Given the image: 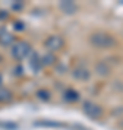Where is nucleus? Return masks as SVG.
<instances>
[{"instance_id":"obj_1","label":"nucleus","mask_w":123,"mask_h":130,"mask_svg":"<svg viewBox=\"0 0 123 130\" xmlns=\"http://www.w3.org/2000/svg\"><path fill=\"white\" fill-rule=\"evenodd\" d=\"M90 43L94 48H99V49H110V48H113L116 45V41L109 33L94 32L90 36Z\"/></svg>"},{"instance_id":"obj_2","label":"nucleus","mask_w":123,"mask_h":130,"mask_svg":"<svg viewBox=\"0 0 123 130\" xmlns=\"http://www.w3.org/2000/svg\"><path fill=\"white\" fill-rule=\"evenodd\" d=\"M29 54H30V45L25 41L16 42L13 46H12V56H13L16 61L25 59Z\"/></svg>"},{"instance_id":"obj_3","label":"nucleus","mask_w":123,"mask_h":130,"mask_svg":"<svg viewBox=\"0 0 123 130\" xmlns=\"http://www.w3.org/2000/svg\"><path fill=\"white\" fill-rule=\"evenodd\" d=\"M83 111L91 119H99L103 114V108L93 101H84L83 103Z\"/></svg>"},{"instance_id":"obj_4","label":"nucleus","mask_w":123,"mask_h":130,"mask_svg":"<svg viewBox=\"0 0 123 130\" xmlns=\"http://www.w3.org/2000/svg\"><path fill=\"white\" fill-rule=\"evenodd\" d=\"M45 46L49 52H55V51H59L62 46H64V39L62 36L59 35H51V36H48V39L45 41Z\"/></svg>"},{"instance_id":"obj_5","label":"nucleus","mask_w":123,"mask_h":130,"mask_svg":"<svg viewBox=\"0 0 123 130\" xmlns=\"http://www.w3.org/2000/svg\"><path fill=\"white\" fill-rule=\"evenodd\" d=\"M59 9L67 14H74L78 9V6L74 3V2H61L59 3Z\"/></svg>"},{"instance_id":"obj_6","label":"nucleus","mask_w":123,"mask_h":130,"mask_svg":"<svg viewBox=\"0 0 123 130\" xmlns=\"http://www.w3.org/2000/svg\"><path fill=\"white\" fill-rule=\"evenodd\" d=\"M72 75L75 79H80V81H85V79L90 78V71L85 70V68H77V70L72 71Z\"/></svg>"},{"instance_id":"obj_7","label":"nucleus","mask_w":123,"mask_h":130,"mask_svg":"<svg viewBox=\"0 0 123 130\" xmlns=\"http://www.w3.org/2000/svg\"><path fill=\"white\" fill-rule=\"evenodd\" d=\"M55 61H57L55 55L51 54V52H48V54H45V55L41 58V64H42V67H49V65L55 64Z\"/></svg>"},{"instance_id":"obj_8","label":"nucleus","mask_w":123,"mask_h":130,"mask_svg":"<svg viewBox=\"0 0 123 130\" xmlns=\"http://www.w3.org/2000/svg\"><path fill=\"white\" fill-rule=\"evenodd\" d=\"M96 72H97L100 77H107V75L110 74V68L104 64V62H99V64L96 65Z\"/></svg>"},{"instance_id":"obj_9","label":"nucleus","mask_w":123,"mask_h":130,"mask_svg":"<svg viewBox=\"0 0 123 130\" xmlns=\"http://www.w3.org/2000/svg\"><path fill=\"white\" fill-rule=\"evenodd\" d=\"M64 98H65V101H68V103H74L80 98V94L77 93L75 90H67L65 93H64Z\"/></svg>"},{"instance_id":"obj_10","label":"nucleus","mask_w":123,"mask_h":130,"mask_svg":"<svg viewBox=\"0 0 123 130\" xmlns=\"http://www.w3.org/2000/svg\"><path fill=\"white\" fill-rule=\"evenodd\" d=\"M12 100V91L6 87H0V103H6Z\"/></svg>"},{"instance_id":"obj_11","label":"nucleus","mask_w":123,"mask_h":130,"mask_svg":"<svg viewBox=\"0 0 123 130\" xmlns=\"http://www.w3.org/2000/svg\"><path fill=\"white\" fill-rule=\"evenodd\" d=\"M30 67H32L33 70L38 72L41 68H42V64H41V58H39L35 52H33V55H32V59H30Z\"/></svg>"},{"instance_id":"obj_12","label":"nucleus","mask_w":123,"mask_h":130,"mask_svg":"<svg viewBox=\"0 0 123 130\" xmlns=\"http://www.w3.org/2000/svg\"><path fill=\"white\" fill-rule=\"evenodd\" d=\"M13 42V36L10 35V33H2L0 35V43H3V45H9Z\"/></svg>"},{"instance_id":"obj_13","label":"nucleus","mask_w":123,"mask_h":130,"mask_svg":"<svg viewBox=\"0 0 123 130\" xmlns=\"http://www.w3.org/2000/svg\"><path fill=\"white\" fill-rule=\"evenodd\" d=\"M36 95H38V98H41L43 101H48V100L51 98V94H49L48 90H39L38 93H36Z\"/></svg>"},{"instance_id":"obj_14","label":"nucleus","mask_w":123,"mask_h":130,"mask_svg":"<svg viewBox=\"0 0 123 130\" xmlns=\"http://www.w3.org/2000/svg\"><path fill=\"white\" fill-rule=\"evenodd\" d=\"M14 29H16V30H23V29H25V25L20 23V22H16V23H14Z\"/></svg>"},{"instance_id":"obj_15","label":"nucleus","mask_w":123,"mask_h":130,"mask_svg":"<svg viewBox=\"0 0 123 130\" xmlns=\"http://www.w3.org/2000/svg\"><path fill=\"white\" fill-rule=\"evenodd\" d=\"M16 75H23V68L22 67H16V72H14Z\"/></svg>"},{"instance_id":"obj_16","label":"nucleus","mask_w":123,"mask_h":130,"mask_svg":"<svg viewBox=\"0 0 123 130\" xmlns=\"http://www.w3.org/2000/svg\"><path fill=\"white\" fill-rule=\"evenodd\" d=\"M13 7H14V9H22L23 5H13Z\"/></svg>"},{"instance_id":"obj_17","label":"nucleus","mask_w":123,"mask_h":130,"mask_svg":"<svg viewBox=\"0 0 123 130\" xmlns=\"http://www.w3.org/2000/svg\"><path fill=\"white\" fill-rule=\"evenodd\" d=\"M0 87H2V75H0Z\"/></svg>"}]
</instances>
